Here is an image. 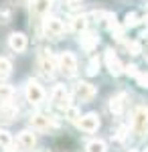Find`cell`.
Here are the masks:
<instances>
[{"instance_id":"cell-6","label":"cell","mask_w":148,"mask_h":152,"mask_svg":"<svg viewBox=\"0 0 148 152\" xmlns=\"http://www.w3.org/2000/svg\"><path fill=\"white\" fill-rule=\"evenodd\" d=\"M43 28H45V35L47 37H51V39H59V37L63 35V31H65V24L61 23L59 18H45Z\"/></svg>"},{"instance_id":"cell-27","label":"cell","mask_w":148,"mask_h":152,"mask_svg":"<svg viewBox=\"0 0 148 152\" xmlns=\"http://www.w3.org/2000/svg\"><path fill=\"white\" fill-rule=\"evenodd\" d=\"M97 67H100V63L93 59V61L89 63V69H87V73H89V75H95V73H97Z\"/></svg>"},{"instance_id":"cell-2","label":"cell","mask_w":148,"mask_h":152,"mask_svg":"<svg viewBox=\"0 0 148 152\" xmlns=\"http://www.w3.org/2000/svg\"><path fill=\"white\" fill-rule=\"evenodd\" d=\"M59 69L65 75H75L77 73V59H75V55L69 53V51H63L59 55Z\"/></svg>"},{"instance_id":"cell-10","label":"cell","mask_w":148,"mask_h":152,"mask_svg":"<svg viewBox=\"0 0 148 152\" xmlns=\"http://www.w3.org/2000/svg\"><path fill=\"white\" fill-rule=\"evenodd\" d=\"M106 63H108V69H110L112 75H120V73L124 71L122 63H120V59L114 55V51H112V49H108V51H106Z\"/></svg>"},{"instance_id":"cell-33","label":"cell","mask_w":148,"mask_h":152,"mask_svg":"<svg viewBox=\"0 0 148 152\" xmlns=\"http://www.w3.org/2000/svg\"><path fill=\"white\" fill-rule=\"evenodd\" d=\"M132 152H134V150H132Z\"/></svg>"},{"instance_id":"cell-21","label":"cell","mask_w":148,"mask_h":152,"mask_svg":"<svg viewBox=\"0 0 148 152\" xmlns=\"http://www.w3.org/2000/svg\"><path fill=\"white\" fill-rule=\"evenodd\" d=\"M12 87L10 85H0V102H6V99H10L12 97Z\"/></svg>"},{"instance_id":"cell-7","label":"cell","mask_w":148,"mask_h":152,"mask_svg":"<svg viewBox=\"0 0 148 152\" xmlns=\"http://www.w3.org/2000/svg\"><path fill=\"white\" fill-rule=\"evenodd\" d=\"M51 102L61 107V110H67L69 107V94L67 89L63 87V85H55V89H53V94H51Z\"/></svg>"},{"instance_id":"cell-13","label":"cell","mask_w":148,"mask_h":152,"mask_svg":"<svg viewBox=\"0 0 148 152\" xmlns=\"http://www.w3.org/2000/svg\"><path fill=\"white\" fill-rule=\"evenodd\" d=\"M51 6H53V0H33V4H31L33 12L39 14V16L47 14V12L51 10Z\"/></svg>"},{"instance_id":"cell-25","label":"cell","mask_w":148,"mask_h":152,"mask_svg":"<svg viewBox=\"0 0 148 152\" xmlns=\"http://www.w3.org/2000/svg\"><path fill=\"white\" fill-rule=\"evenodd\" d=\"M138 24V16L134 12H128L126 14V26H136Z\"/></svg>"},{"instance_id":"cell-29","label":"cell","mask_w":148,"mask_h":152,"mask_svg":"<svg viewBox=\"0 0 148 152\" xmlns=\"http://www.w3.org/2000/svg\"><path fill=\"white\" fill-rule=\"evenodd\" d=\"M124 136H126V128H120L118 130V140H122Z\"/></svg>"},{"instance_id":"cell-16","label":"cell","mask_w":148,"mask_h":152,"mask_svg":"<svg viewBox=\"0 0 148 152\" xmlns=\"http://www.w3.org/2000/svg\"><path fill=\"white\" fill-rule=\"evenodd\" d=\"M10 73H12V63L8 59L0 57V79H6Z\"/></svg>"},{"instance_id":"cell-14","label":"cell","mask_w":148,"mask_h":152,"mask_svg":"<svg viewBox=\"0 0 148 152\" xmlns=\"http://www.w3.org/2000/svg\"><path fill=\"white\" fill-rule=\"evenodd\" d=\"M18 144L23 146V148H33L34 144H37V136H34L33 132H29V130H24L18 134Z\"/></svg>"},{"instance_id":"cell-23","label":"cell","mask_w":148,"mask_h":152,"mask_svg":"<svg viewBox=\"0 0 148 152\" xmlns=\"http://www.w3.org/2000/svg\"><path fill=\"white\" fill-rule=\"evenodd\" d=\"M103 18H106V26H108L110 31H114L116 26H118V23H116V16H114V14H103Z\"/></svg>"},{"instance_id":"cell-20","label":"cell","mask_w":148,"mask_h":152,"mask_svg":"<svg viewBox=\"0 0 148 152\" xmlns=\"http://www.w3.org/2000/svg\"><path fill=\"white\" fill-rule=\"evenodd\" d=\"M10 144H12V136L6 132V130H0V150L10 148Z\"/></svg>"},{"instance_id":"cell-12","label":"cell","mask_w":148,"mask_h":152,"mask_svg":"<svg viewBox=\"0 0 148 152\" xmlns=\"http://www.w3.org/2000/svg\"><path fill=\"white\" fill-rule=\"evenodd\" d=\"M16 114H18L16 105H12L8 99L0 104V118H2V120H14V118H16Z\"/></svg>"},{"instance_id":"cell-1","label":"cell","mask_w":148,"mask_h":152,"mask_svg":"<svg viewBox=\"0 0 148 152\" xmlns=\"http://www.w3.org/2000/svg\"><path fill=\"white\" fill-rule=\"evenodd\" d=\"M148 130V107L140 105L134 112V120H132V132L136 138H142Z\"/></svg>"},{"instance_id":"cell-30","label":"cell","mask_w":148,"mask_h":152,"mask_svg":"<svg viewBox=\"0 0 148 152\" xmlns=\"http://www.w3.org/2000/svg\"><path fill=\"white\" fill-rule=\"evenodd\" d=\"M142 23H144V24H146V26H148V14H146V16H144V18H142Z\"/></svg>"},{"instance_id":"cell-17","label":"cell","mask_w":148,"mask_h":152,"mask_svg":"<svg viewBox=\"0 0 148 152\" xmlns=\"http://www.w3.org/2000/svg\"><path fill=\"white\" fill-rule=\"evenodd\" d=\"M85 28H87V16H83V14L81 16H75L73 18V31L75 33H83Z\"/></svg>"},{"instance_id":"cell-4","label":"cell","mask_w":148,"mask_h":152,"mask_svg":"<svg viewBox=\"0 0 148 152\" xmlns=\"http://www.w3.org/2000/svg\"><path fill=\"white\" fill-rule=\"evenodd\" d=\"M73 91H75V97H77V99L89 102V99H93V95H95V87L87 81H77L73 85Z\"/></svg>"},{"instance_id":"cell-18","label":"cell","mask_w":148,"mask_h":152,"mask_svg":"<svg viewBox=\"0 0 148 152\" xmlns=\"http://www.w3.org/2000/svg\"><path fill=\"white\" fill-rule=\"evenodd\" d=\"M95 43H97V37H95V35H91V33H87L85 37H81V47H83V49H87V51H91Z\"/></svg>"},{"instance_id":"cell-31","label":"cell","mask_w":148,"mask_h":152,"mask_svg":"<svg viewBox=\"0 0 148 152\" xmlns=\"http://www.w3.org/2000/svg\"><path fill=\"white\" fill-rule=\"evenodd\" d=\"M144 55H146V61H148V49H146V53H144Z\"/></svg>"},{"instance_id":"cell-8","label":"cell","mask_w":148,"mask_h":152,"mask_svg":"<svg viewBox=\"0 0 148 152\" xmlns=\"http://www.w3.org/2000/svg\"><path fill=\"white\" fill-rule=\"evenodd\" d=\"M79 128L83 130V132H87V134L95 132V130L100 128V116H97V114H85V116L79 120Z\"/></svg>"},{"instance_id":"cell-22","label":"cell","mask_w":148,"mask_h":152,"mask_svg":"<svg viewBox=\"0 0 148 152\" xmlns=\"http://www.w3.org/2000/svg\"><path fill=\"white\" fill-rule=\"evenodd\" d=\"M126 47H128V51H130V55H140V53H142V47H140L138 41H130Z\"/></svg>"},{"instance_id":"cell-24","label":"cell","mask_w":148,"mask_h":152,"mask_svg":"<svg viewBox=\"0 0 148 152\" xmlns=\"http://www.w3.org/2000/svg\"><path fill=\"white\" fill-rule=\"evenodd\" d=\"M65 112H67V118L71 120V122H77V118H79V112H77V107L69 105V107L65 110Z\"/></svg>"},{"instance_id":"cell-3","label":"cell","mask_w":148,"mask_h":152,"mask_svg":"<svg viewBox=\"0 0 148 152\" xmlns=\"http://www.w3.org/2000/svg\"><path fill=\"white\" fill-rule=\"evenodd\" d=\"M39 69L45 77H53V73H55V59L51 57V53L45 51V49L39 55Z\"/></svg>"},{"instance_id":"cell-32","label":"cell","mask_w":148,"mask_h":152,"mask_svg":"<svg viewBox=\"0 0 148 152\" xmlns=\"http://www.w3.org/2000/svg\"><path fill=\"white\" fill-rule=\"evenodd\" d=\"M67 2H77V0H67Z\"/></svg>"},{"instance_id":"cell-5","label":"cell","mask_w":148,"mask_h":152,"mask_svg":"<svg viewBox=\"0 0 148 152\" xmlns=\"http://www.w3.org/2000/svg\"><path fill=\"white\" fill-rule=\"evenodd\" d=\"M24 94H26V99H29L31 104H34V105H39L43 99H45V91H43V87H41L37 81H29L26 83Z\"/></svg>"},{"instance_id":"cell-11","label":"cell","mask_w":148,"mask_h":152,"mask_svg":"<svg viewBox=\"0 0 148 152\" xmlns=\"http://www.w3.org/2000/svg\"><path fill=\"white\" fill-rule=\"evenodd\" d=\"M8 45H10L12 51H16V53H23L24 49H26V37L23 33H12L8 37Z\"/></svg>"},{"instance_id":"cell-26","label":"cell","mask_w":148,"mask_h":152,"mask_svg":"<svg viewBox=\"0 0 148 152\" xmlns=\"http://www.w3.org/2000/svg\"><path fill=\"white\" fill-rule=\"evenodd\" d=\"M138 83L142 85V87H148V73H138Z\"/></svg>"},{"instance_id":"cell-15","label":"cell","mask_w":148,"mask_h":152,"mask_svg":"<svg viewBox=\"0 0 148 152\" xmlns=\"http://www.w3.org/2000/svg\"><path fill=\"white\" fill-rule=\"evenodd\" d=\"M124 99H126L124 94H120V95H116V97L110 99V110L114 112L116 116H120V114L124 112Z\"/></svg>"},{"instance_id":"cell-28","label":"cell","mask_w":148,"mask_h":152,"mask_svg":"<svg viewBox=\"0 0 148 152\" xmlns=\"http://www.w3.org/2000/svg\"><path fill=\"white\" fill-rule=\"evenodd\" d=\"M124 71L128 73V75H132V77H136L138 71H136V65H128V67H124Z\"/></svg>"},{"instance_id":"cell-9","label":"cell","mask_w":148,"mask_h":152,"mask_svg":"<svg viewBox=\"0 0 148 152\" xmlns=\"http://www.w3.org/2000/svg\"><path fill=\"white\" fill-rule=\"evenodd\" d=\"M31 124H33V128H37V130H53V128H57V122H55L53 118L41 116V114H37V116L31 118Z\"/></svg>"},{"instance_id":"cell-19","label":"cell","mask_w":148,"mask_h":152,"mask_svg":"<svg viewBox=\"0 0 148 152\" xmlns=\"http://www.w3.org/2000/svg\"><path fill=\"white\" fill-rule=\"evenodd\" d=\"M87 152H106V142L102 140H91L87 146H85Z\"/></svg>"}]
</instances>
